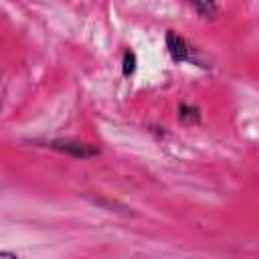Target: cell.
Masks as SVG:
<instances>
[{"label": "cell", "mask_w": 259, "mask_h": 259, "mask_svg": "<svg viewBox=\"0 0 259 259\" xmlns=\"http://www.w3.org/2000/svg\"><path fill=\"white\" fill-rule=\"evenodd\" d=\"M166 49L168 55L174 63H194L200 65V61L196 59V49L176 30H168L166 32Z\"/></svg>", "instance_id": "obj_1"}, {"label": "cell", "mask_w": 259, "mask_h": 259, "mask_svg": "<svg viewBox=\"0 0 259 259\" xmlns=\"http://www.w3.org/2000/svg\"><path fill=\"white\" fill-rule=\"evenodd\" d=\"M45 146L51 148V150H55V152L67 154V156H71V158H77V160L95 158V156H99V152H101L97 146L83 144V142H77V140H65V138L49 140V142H45Z\"/></svg>", "instance_id": "obj_2"}, {"label": "cell", "mask_w": 259, "mask_h": 259, "mask_svg": "<svg viewBox=\"0 0 259 259\" xmlns=\"http://www.w3.org/2000/svg\"><path fill=\"white\" fill-rule=\"evenodd\" d=\"M190 8H194L202 18H214L219 14V4L217 0H184Z\"/></svg>", "instance_id": "obj_3"}, {"label": "cell", "mask_w": 259, "mask_h": 259, "mask_svg": "<svg viewBox=\"0 0 259 259\" xmlns=\"http://www.w3.org/2000/svg\"><path fill=\"white\" fill-rule=\"evenodd\" d=\"M178 117L184 123H200V109L196 105H188V103H180L178 107Z\"/></svg>", "instance_id": "obj_4"}, {"label": "cell", "mask_w": 259, "mask_h": 259, "mask_svg": "<svg viewBox=\"0 0 259 259\" xmlns=\"http://www.w3.org/2000/svg\"><path fill=\"white\" fill-rule=\"evenodd\" d=\"M136 65H138V59H136V53L125 49L123 51V57H121V73L123 77H132L136 73Z\"/></svg>", "instance_id": "obj_5"}, {"label": "cell", "mask_w": 259, "mask_h": 259, "mask_svg": "<svg viewBox=\"0 0 259 259\" xmlns=\"http://www.w3.org/2000/svg\"><path fill=\"white\" fill-rule=\"evenodd\" d=\"M0 257H12V259H16L18 255L14 251H0Z\"/></svg>", "instance_id": "obj_6"}]
</instances>
